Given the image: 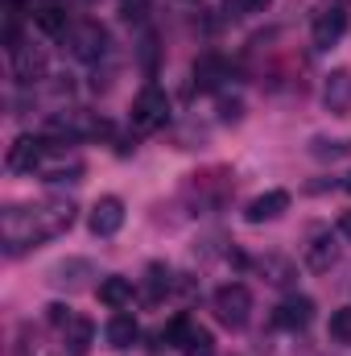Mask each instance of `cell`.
I'll list each match as a JSON object with an SVG mask.
<instances>
[{"instance_id":"obj_21","label":"cell","mask_w":351,"mask_h":356,"mask_svg":"<svg viewBox=\"0 0 351 356\" xmlns=\"http://www.w3.org/2000/svg\"><path fill=\"white\" fill-rule=\"evenodd\" d=\"M33 17H37V25H42L46 33H54V38H62V33L71 29V21H67V13H62L58 4H42V8H37Z\"/></svg>"},{"instance_id":"obj_23","label":"cell","mask_w":351,"mask_h":356,"mask_svg":"<svg viewBox=\"0 0 351 356\" xmlns=\"http://www.w3.org/2000/svg\"><path fill=\"white\" fill-rule=\"evenodd\" d=\"M170 286H174V273H170V266H149V302H157L162 294H170Z\"/></svg>"},{"instance_id":"obj_12","label":"cell","mask_w":351,"mask_h":356,"mask_svg":"<svg viewBox=\"0 0 351 356\" xmlns=\"http://www.w3.org/2000/svg\"><path fill=\"white\" fill-rule=\"evenodd\" d=\"M285 211H289V191H264L244 207V220L248 224H268V220H277Z\"/></svg>"},{"instance_id":"obj_25","label":"cell","mask_w":351,"mask_h":356,"mask_svg":"<svg viewBox=\"0 0 351 356\" xmlns=\"http://www.w3.org/2000/svg\"><path fill=\"white\" fill-rule=\"evenodd\" d=\"M46 182H79L83 178V166L79 162H71V166H54V170H46Z\"/></svg>"},{"instance_id":"obj_24","label":"cell","mask_w":351,"mask_h":356,"mask_svg":"<svg viewBox=\"0 0 351 356\" xmlns=\"http://www.w3.org/2000/svg\"><path fill=\"white\" fill-rule=\"evenodd\" d=\"M327 332H331V340H335V344H351V307L331 311V323H327Z\"/></svg>"},{"instance_id":"obj_18","label":"cell","mask_w":351,"mask_h":356,"mask_svg":"<svg viewBox=\"0 0 351 356\" xmlns=\"http://www.w3.org/2000/svg\"><path fill=\"white\" fill-rule=\"evenodd\" d=\"M62 332H67V353H71V356H87V353H91V340H95V323H91L87 315H75V319H71Z\"/></svg>"},{"instance_id":"obj_15","label":"cell","mask_w":351,"mask_h":356,"mask_svg":"<svg viewBox=\"0 0 351 356\" xmlns=\"http://www.w3.org/2000/svg\"><path fill=\"white\" fill-rule=\"evenodd\" d=\"M137 336H141V327H137V315L132 311H116L112 319H108V344L112 348H132L137 344Z\"/></svg>"},{"instance_id":"obj_11","label":"cell","mask_w":351,"mask_h":356,"mask_svg":"<svg viewBox=\"0 0 351 356\" xmlns=\"http://www.w3.org/2000/svg\"><path fill=\"white\" fill-rule=\"evenodd\" d=\"M323 104H327L331 116H348L351 112V71L348 67H339V71L327 75V83H323Z\"/></svg>"},{"instance_id":"obj_27","label":"cell","mask_w":351,"mask_h":356,"mask_svg":"<svg viewBox=\"0 0 351 356\" xmlns=\"http://www.w3.org/2000/svg\"><path fill=\"white\" fill-rule=\"evenodd\" d=\"M145 8H149V0H120V17L124 21H141Z\"/></svg>"},{"instance_id":"obj_1","label":"cell","mask_w":351,"mask_h":356,"mask_svg":"<svg viewBox=\"0 0 351 356\" xmlns=\"http://www.w3.org/2000/svg\"><path fill=\"white\" fill-rule=\"evenodd\" d=\"M75 224V203L71 199H42L33 207H4V253L8 257H21L29 249H37L42 241L67 232Z\"/></svg>"},{"instance_id":"obj_4","label":"cell","mask_w":351,"mask_h":356,"mask_svg":"<svg viewBox=\"0 0 351 356\" xmlns=\"http://www.w3.org/2000/svg\"><path fill=\"white\" fill-rule=\"evenodd\" d=\"M215 319L223 327H232V332L248 327V319H252V294H248V286H240V282L219 286L215 290Z\"/></svg>"},{"instance_id":"obj_10","label":"cell","mask_w":351,"mask_h":356,"mask_svg":"<svg viewBox=\"0 0 351 356\" xmlns=\"http://www.w3.org/2000/svg\"><path fill=\"white\" fill-rule=\"evenodd\" d=\"M310 319H314V298H306V294H289L273 315V323L285 327V332H306Z\"/></svg>"},{"instance_id":"obj_26","label":"cell","mask_w":351,"mask_h":356,"mask_svg":"<svg viewBox=\"0 0 351 356\" xmlns=\"http://www.w3.org/2000/svg\"><path fill=\"white\" fill-rule=\"evenodd\" d=\"M141 63H145V71H149V75L157 71V38H153V33H145V38H141Z\"/></svg>"},{"instance_id":"obj_5","label":"cell","mask_w":351,"mask_h":356,"mask_svg":"<svg viewBox=\"0 0 351 356\" xmlns=\"http://www.w3.org/2000/svg\"><path fill=\"white\" fill-rule=\"evenodd\" d=\"M62 145H67V141H50V137L21 133V137L8 145V154H4V166H8L12 175H25V170L42 166V158H46V154H54V149H62Z\"/></svg>"},{"instance_id":"obj_6","label":"cell","mask_w":351,"mask_h":356,"mask_svg":"<svg viewBox=\"0 0 351 356\" xmlns=\"http://www.w3.org/2000/svg\"><path fill=\"white\" fill-rule=\"evenodd\" d=\"M190 195L198 199V207H219V203H228V195H232V170H223V166H211V170H203V175H190Z\"/></svg>"},{"instance_id":"obj_17","label":"cell","mask_w":351,"mask_h":356,"mask_svg":"<svg viewBox=\"0 0 351 356\" xmlns=\"http://www.w3.org/2000/svg\"><path fill=\"white\" fill-rule=\"evenodd\" d=\"M223 79H228V63H223L219 54H203V58L194 63V88L198 91H215Z\"/></svg>"},{"instance_id":"obj_30","label":"cell","mask_w":351,"mask_h":356,"mask_svg":"<svg viewBox=\"0 0 351 356\" xmlns=\"http://www.w3.org/2000/svg\"><path fill=\"white\" fill-rule=\"evenodd\" d=\"M339 236H343V241H351V211H343V216H339Z\"/></svg>"},{"instance_id":"obj_31","label":"cell","mask_w":351,"mask_h":356,"mask_svg":"<svg viewBox=\"0 0 351 356\" xmlns=\"http://www.w3.org/2000/svg\"><path fill=\"white\" fill-rule=\"evenodd\" d=\"M343 191H351V175H348V178H343Z\"/></svg>"},{"instance_id":"obj_16","label":"cell","mask_w":351,"mask_h":356,"mask_svg":"<svg viewBox=\"0 0 351 356\" xmlns=\"http://www.w3.org/2000/svg\"><path fill=\"white\" fill-rule=\"evenodd\" d=\"M132 277H120V273H112V277H103L99 282V302L103 307H112V311H124L128 302H132Z\"/></svg>"},{"instance_id":"obj_7","label":"cell","mask_w":351,"mask_h":356,"mask_svg":"<svg viewBox=\"0 0 351 356\" xmlns=\"http://www.w3.org/2000/svg\"><path fill=\"white\" fill-rule=\"evenodd\" d=\"M124 203L116 199V195H103V199H95V207H91V216H87V228L95 232V236H116L120 228H124Z\"/></svg>"},{"instance_id":"obj_28","label":"cell","mask_w":351,"mask_h":356,"mask_svg":"<svg viewBox=\"0 0 351 356\" xmlns=\"http://www.w3.org/2000/svg\"><path fill=\"white\" fill-rule=\"evenodd\" d=\"M219 116H223L228 124H236V120L244 116V104H240V99H219Z\"/></svg>"},{"instance_id":"obj_29","label":"cell","mask_w":351,"mask_h":356,"mask_svg":"<svg viewBox=\"0 0 351 356\" xmlns=\"http://www.w3.org/2000/svg\"><path fill=\"white\" fill-rule=\"evenodd\" d=\"M46 311H50V315H46V319H50V323H54V327H67V323H71V319H75V315H71V307H62V302H54V307H46Z\"/></svg>"},{"instance_id":"obj_19","label":"cell","mask_w":351,"mask_h":356,"mask_svg":"<svg viewBox=\"0 0 351 356\" xmlns=\"http://www.w3.org/2000/svg\"><path fill=\"white\" fill-rule=\"evenodd\" d=\"M306 154L318 162H343V158H351V137H314L306 145Z\"/></svg>"},{"instance_id":"obj_22","label":"cell","mask_w":351,"mask_h":356,"mask_svg":"<svg viewBox=\"0 0 351 356\" xmlns=\"http://www.w3.org/2000/svg\"><path fill=\"white\" fill-rule=\"evenodd\" d=\"M182 353L186 356H215V336L207 327H190L186 340H182Z\"/></svg>"},{"instance_id":"obj_2","label":"cell","mask_w":351,"mask_h":356,"mask_svg":"<svg viewBox=\"0 0 351 356\" xmlns=\"http://www.w3.org/2000/svg\"><path fill=\"white\" fill-rule=\"evenodd\" d=\"M62 46L79 63H99L108 54V29L99 21H71V29L62 33Z\"/></svg>"},{"instance_id":"obj_13","label":"cell","mask_w":351,"mask_h":356,"mask_svg":"<svg viewBox=\"0 0 351 356\" xmlns=\"http://www.w3.org/2000/svg\"><path fill=\"white\" fill-rule=\"evenodd\" d=\"M87 277H95V269H91V261H83V257L58 261V266L50 269V286H58V290H83Z\"/></svg>"},{"instance_id":"obj_20","label":"cell","mask_w":351,"mask_h":356,"mask_svg":"<svg viewBox=\"0 0 351 356\" xmlns=\"http://www.w3.org/2000/svg\"><path fill=\"white\" fill-rule=\"evenodd\" d=\"M257 269L264 273V282H268V286H293V277H298V266H293L289 257H277V253L261 257Z\"/></svg>"},{"instance_id":"obj_8","label":"cell","mask_w":351,"mask_h":356,"mask_svg":"<svg viewBox=\"0 0 351 356\" xmlns=\"http://www.w3.org/2000/svg\"><path fill=\"white\" fill-rule=\"evenodd\" d=\"M348 25H351V17H348V8H327L318 21H314V29H310V42H314V50H331V46H339V38L348 33Z\"/></svg>"},{"instance_id":"obj_14","label":"cell","mask_w":351,"mask_h":356,"mask_svg":"<svg viewBox=\"0 0 351 356\" xmlns=\"http://www.w3.org/2000/svg\"><path fill=\"white\" fill-rule=\"evenodd\" d=\"M335 261H339V245H335V236H331V232H314L310 245H306V266L314 269V273H327Z\"/></svg>"},{"instance_id":"obj_3","label":"cell","mask_w":351,"mask_h":356,"mask_svg":"<svg viewBox=\"0 0 351 356\" xmlns=\"http://www.w3.org/2000/svg\"><path fill=\"white\" fill-rule=\"evenodd\" d=\"M166 120H170V95L157 83H145L132 99V129L137 133H157V129H166Z\"/></svg>"},{"instance_id":"obj_9","label":"cell","mask_w":351,"mask_h":356,"mask_svg":"<svg viewBox=\"0 0 351 356\" xmlns=\"http://www.w3.org/2000/svg\"><path fill=\"white\" fill-rule=\"evenodd\" d=\"M12 79H17L21 88L42 83V79H46V54H42L37 46H17V50H12Z\"/></svg>"}]
</instances>
